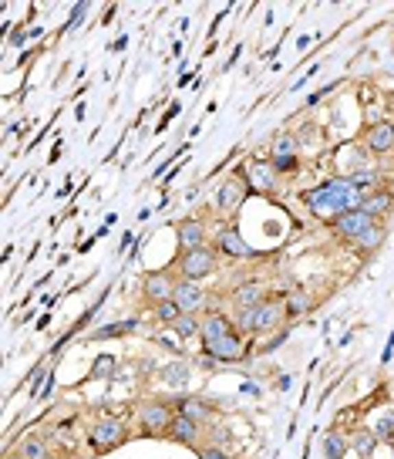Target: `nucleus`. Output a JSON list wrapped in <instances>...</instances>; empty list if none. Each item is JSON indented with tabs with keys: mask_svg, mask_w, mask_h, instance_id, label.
I'll list each match as a JSON object with an SVG mask.
<instances>
[{
	"mask_svg": "<svg viewBox=\"0 0 394 459\" xmlns=\"http://www.w3.org/2000/svg\"><path fill=\"white\" fill-rule=\"evenodd\" d=\"M360 200H364V193L357 189L351 179H344V176L327 179L323 186L304 193V203L314 209V213H320V216H341V213H347V209L360 207Z\"/></svg>",
	"mask_w": 394,
	"mask_h": 459,
	"instance_id": "obj_1",
	"label": "nucleus"
},
{
	"mask_svg": "<svg viewBox=\"0 0 394 459\" xmlns=\"http://www.w3.org/2000/svg\"><path fill=\"white\" fill-rule=\"evenodd\" d=\"M280 318H283V304H280V301H263L260 307L236 311V328L263 334V331H273L276 325H280Z\"/></svg>",
	"mask_w": 394,
	"mask_h": 459,
	"instance_id": "obj_2",
	"label": "nucleus"
},
{
	"mask_svg": "<svg viewBox=\"0 0 394 459\" xmlns=\"http://www.w3.org/2000/svg\"><path fill=\"white\" fill-rule=\"evenodd\" d=\"M179 270H182V281H202V277H209L212 270H216V250H209V247H199V250H189L182 253V260H179Z\"/></svg>",
	"mask_w": 394,
	"mask_h": 459,
	"instance_id": "obj_3",
	"label": "nucleus"
},
{
	"mask_svg": "<svg viewBox=\"0 0 394 459\" xmlns=\"http://www.w3.org/2000/svg\"><path fill=\"white\" fill-rule=\"evenodd\" d=\"M378 220L371 216V213H364V209H347V213H341V216H334V230L344 237V240H357L364 230H371Z\"/></svg>",
	"mask_w": 394,
	"mask_h": 459,
	"instance_id": "obj_4",
	"label": "nucleus"
},
{
	"mask_svg": "<svg viewBox=\"0 0 394 459\" xmlns=\"http://www.w3.org/2000/svg\"><path fill=\"white\" fill-rule=\"evenodd\" d=\"M121 439H125V425H121L119 419H101V422L91 429V446H95L98 453L115 449Z\"/></svg>",
	"mask_w": 394,
	"mask_h": 459,
	"instance_id": "obj_5",
	"label": "nucleus"
},
{
	"mask_svg": "<svg viewBox=\"0 0 394 459\" xmlns=\"http://www.w3.org/2000/svg\"><path fill=\"white\" fill-rule=\"evenodd\" d=\"M172 301L182 307V314H196L199 307L206 304V291L199 287L196 281H179V284H175V294H172Z\"/></svg>",
	"mask_w": 394,
	"mask_h": 459,
	"instance_id": "obj_6",
	"label": "nucleus"
},
{
	"mask_svg": "<svg viewBox=\"0 0 394 459\" xmlns=\"http://www.w3.org/2000/svg\"><path fill=\"white\" fill-rule=\"evenodd\" d=\"M138 416H142V429H145V432H169V425H172V419H175L172 409L162 405V402H149Z\"/></svg>",
	"mask_w": 394,
	"mask_h": 459,
	"instance_id": "obj_7",
	"label": "nucleus"
},
{
	"mask_svg": "<svg viewBox=\"0 0 394 459\" xmlns=\"http://www.w3.org/2000/svg\"><path fill=\"white\" fill-rule=\"evenodd\" d=\"M364 145H367V152H374V156L391 152V149H394V126H391V122H378V126H371L367 139H364Z\"/></svg>",
	"mask_w": 394,
	"mask_h": 459,
	"instance_id": "obj_8",
	"label": "nucleus"
},
{
	"mask_svg": "<svg viewBox=\"0 0 394 459\" xmlns=\"http://www.w3.org/2000/svg\"><path fill=\"white\" fill-rule=\"evenodd\" d=\"M175 284L179 281H169V274H149L145 277V301H152V304H162V301H172V294H175Z\"/></svg>",
	"mask_w": 394,
	"mask_h": 459,
	"instance_id": "obj_9",
	"label": "nucleus"
},
{
	"mask_svg": "<svg viewBox=\"0 0 394 459\" xmlns=\"http://www.w3.org/2000/svg\"><path fill=\"white\" fill-rule=\"evenodd\" d=\"M206 355H212L216 362H236V358H243V338H239V331H230L226 338H219L212 348H206Z\"/></svg>",
	"mask_w": 394,
	"mask_h": 459,
	"instance_id": "obj_10",
	"label": "nucleus"
},
{
	"mask_svg": "<svg viewBox=\"0 0 394 459\" xmlns=\"http://www.w3.org/2000/svg\"><path fill=\"white\" fill-rule=\"evenodd\" d=\"M263 301H267V287H263V284H256V281H249V284H239L236 291H233V307H236V311L260 307Z\"/></svg>",
	"mask_w": 394,
	"mask_h": 459,
	"instance_id": "obj_11",
	"label": "nucleus"
},
{
	"mask_svg": "<svg viewBox=\"0 0 394 459\" xmlns=\"http://www.w3.org/2000/svg\"><path fill=\"white\" fill-rule=\"evenodd\" d=\"M230 331H233V325H230L223 314H216V311H212V314L202 321V331H199V334H202V344H206V348H212L219 338H226Z\"/></svg>",
	"mask_w": 394,
	"mask_h": 459,
	"instance_id": "obj_12",
	"label": "nucleus"
},
{
	"mask_svg": "<svg viewBox=\"0 0 394 459\" xmlns=\"http://www.w3.org/2000/svg\"><path fill=\"white\" fill-rule=\"evenodd\" d=\"M179 244L189 250H199L202 244H206V226L199 223V220H186V223H179Z\"/></svg>",
	"mask_w": 394,
	"mask_h": 459,
	"instance_id": "obj_13",
	"label": "nucleus"
},
{
	"mask_svg": "<svg viewBox=\"0 0 394 459\" xmlns=\"http://www.w3.org/2000/svg\"><path fill=\"white\" fill-rule=\"evenodd\" d=\"M391 203H394L391 193H388V189H378V193H364V200H360V209H364V213H371L374 220H381V216L391 209Z\"/></svg>",
	"mask_w": 394,
	"mask_h": 459,
	"instance_id": "obj_14",
	"label": "nucleus"
},
{
	"mask_svg": "<svg viewBox=\"0 0 394 459\" xmlns=\"http://www.w3.org/2000/svg\"><path fill=\"white\" fill-rule=\"evenodd\" d=\"M216 247H219L223 253H230V257H253V250L243 244V237H239L236 230H219Z\"/></svg>",
	"mask_w": 394,
	"mask_h": 459,
	"instance_id": "obj_15",
	"label": "nucleus"
},
{
	"mask_svg": "<svg viewBox=\"0 0 394 459\" xmlns=\"http://www.w3.org/2000/svg\"><path fill=\"white\" fill-rule=\"evenodd\" d=\"M243 193H246V183H243L239 176H233V179H226V183H223V189H219L216 203H219V209H233L239 200H243Z\"/></svg>",
	"mask_w": 394,
	"mask_h": 459,
	"instance_id": "obj_16",
	"label": "nucleus"
},
{
	"mask_svg": "<svg viewBox=\"0 0 394 459\" xmlns=\"http://www.w3.org/2000/svg\"><path fill=\"white\" fill-rule=\"evenodd\" d=\"M246 176H249V186L256 193H273V166L253 163V166H246Z\"/></svg>",
	"mask_w": 394,
	"mask_h": 459,
	"instance_id": "obj_17",
	"label": "nucleus"
},
{
	"mask_svg": "<svg viewBox=\"0 0 394 459\" xmlns=\"http://www.w3.org/2000/svg\"><path fill=\"white\" fill-rule=\"evenodd\" d=\"M169 436H172L175 443H196L199 422L196 419H186V416H175L172 419V425H169Z\"/></svg>",
	"mask_w": 394,
	"mask_h": 459,
	"instance_id": "obj_18",
	"label": "nucleus"
},
{
	"mask_svg": "<svg viewBox=\"0 0 394 459\" xmlns=\"http://www.w3.org/2000/svg\"><path fill=\"white\" fill-rule=\"evenodd\" d=\"M17 456L47 459V456H51V446H47V439H44V436H24V439H21V446H17Z\"/></svg>",
	"mask_w": 394,
	"mask_h": 459,
	"instance_id": "obj_19",
	"label": "nucleus"
},
{
	"mask_svg": "<svg viewBox=\"0 0 394 459\" xmlns=\"http://www.w3.org/2000/svg\"><path fill=\"white\" fill-rule=\"evenodd\" d=\"M162 381H165L169 388H186V381H189V362H172V365H165V368H162Z\"/></svg>",
	"mask_w": 394,
	"mask_h": 459,
	"instance_id": "obj_20",
	"label": "nucleus"
},
{
	"mask_svg": "<svg viewBox=\"0 0 394 459\" xmlns=\"http://www.w3.org/2000/svg\"><path fill=\"white\" fill-rule=\"evenodd\" d=\"M323 453H327V459H344L347 456V436H341V432L323 436Z\"/></svg>",
	"mask_w": 394,
	"mask_h": 459,
	"instance_id": "obj_21",
	"label": "nucleus"
},
{
	"mask_svg": "<svg viewBox=\"0 0 394 459\" xmlns=\"http://www.w3.org/2000/svg\"><path fill=\"white\" fill-rule=\"evenodd\" d=\"M381 240H384V226L381 223H374L371 230H364L360 237H357V250H374V247H381Z\"/></svg>",
	"mask_w": 394,
	"mask_h": 459,
	"instance_id": "obj_22",
	"label": "nucleus"
},
{
	"mask_svg": "<svg viewBox=\"0 0 394 459\" xmlns=\"http://www.w3.org/2000/svg\"><path fill=\"white\" fill-rule=\"evenodd\" d=\"M135 318L132 321H119V325H108V328H98V331L91 334V341H105V338H121V334H128V331H135Z\"/></svg>",
	"mask_w": 394,
	"mask_h": 459,
	"instance_id": "obj_23",
	"label": "nucleus"
},
{
	"mask_svg": "<svg viewBox=\"0 0 394 459\" xmlns=\"http://www.w3.org/2000/svg\"><path fill=\"white\" fill-rule=\"evenodd\" d=\"M115 365H119V362H115V355H101V358H98V362H95V365H91V381H98V378H112L115 375Z\"/></svg>",
	"mask_w": 394,
	"mask_h": 459,
	"instance_id": "obj_24",
	"label": "nucleus"
},
{
	"mask_svg": "<svg viewBox=\"0 0 394 459\" xmlns=\"http://www.w3.org/2000/svg\"><path fill=\"white\" fill-rule=\"evenodd\" d=\"M172 328H175V334H179V338H196V334L202 331V325H199L196 314H182V318L172 325Z\"/></svg>",
	"mask_w": 394,
	"mask_h": 459,
	"instance_id": "obj_25",
	"label": "nucleus"
},
{
	"mask_svg": "<svg viewBox=\"0 0 394 459\" xmlns=\"http://www.w3.org/2000/svg\"><path fill=\"white\" fill-rule=\"evenodd\" d=\"M307 311H310V297H307V294H290V297H286V314H290V318H300V314H307Z\"/></svg>",
	"mask_w": 394,
	"mask_h": 459,
	"instance_id": "obj_26",
	"label": "nucleus"
},
{
	"mask_svg": "<svg viewBox=\"0 0 394 459\" xmlns=\"http://www.w3.org/2000/svg\"><path fill=\"white\" fill-rule=\"evenodd\" d=\"M156 314H158V321H165V325H175V321L182 318V307H179L175 301H162V304H156Z\"/></svg>",
	"mask_w": 394,
	"mask_h": 459,
	"instance_id": "obj_27",
	"label": "nucleus"
},
{
	"mask_svg": "<svg viewBox=\"0 0 394 459\" xmlns=\"http://www.w3.org/2000/svg\"><path fill=\"white\" fill-rule=\"evenodd\" d=\"M175 409H179V416H186V419H202L206 416V412H209V409H206V405H202V402H199V399H182V402H179V405H175Z\"/></svg>",
	"mask_w": 394,
	"mask_h": 459,
	"instance_id": "obj_28",
	"label": "nucleus"
},
{
	"mask_svg": "<svg viewBox=\"0 0 394 459\" xmlns=\"http://www.w3.org/2000/svg\"><path fill=\"white\" fill-rule=\"evenodd\" d=\"M273 156H297V142H293V139H290V135H283V139H280V142H276Z\"/></svg>",
	"mask_w": 394,
	"mask_h": 459,
	"instance_id": "obj_29",
	"label": "nucleus"
},
{
	"mask_svg": "<svg viewBox=\"0 0 394 459\" xmlns=\"http://www.w3.org/2000/svg\"><path fill=\"white\" fill-rule=\"evenodd\" d=\"M354 446H357V453H364V456H367V453L374 449V436H371V432H357Z\"/></svg>",
	"mask_w": 394,
	"mask_h": 459,
	"instance_id": "obj_30",
	"label": "nucleus"
},
{
	"mask_svg": "<svg viewBox=\"0 0 394 459\" xmlns=\"http://www.w3.org/2000/svg\"><path fill=\"white\" fill-rule=\"evenodd\" d=\"M273 169L276 172H293L297 169V156H273Z\"/></svg>",
	"mask_w": 394,
	"mask_h": 459,
	"instance_id": "obj_31",
	"label": "nucleus"
},
{
	"mask_svg": "<svg viewBox=\"0 0 394 459\" xmlns=\"http://www.w3.org/2000/svg\"><path fill=\"white\" fill-rule=\"evenodd\" d=\"M199 456H202V459H230L226 453H223V449H202Z\"/></svg>",
	"mask_w": 394,
	"mask_h": 459,
	"instance_id": "obj_32",
	"label": "nucleus"
},
{
	"mask_svg": "<svg viewBox=\"0 0 394 459\" xmlns=\"http://www.w3.org/2000/svg\"><path fill=\"white\" fill-rule=\"evenodd\" d=\"M7 459H24V456H7Z\"/></svg>",
	"mask_w": 394,
	"mask_h": 459,
	"instance_id": "obj_33",
	"label": "nucleus"
}]
</instances>
